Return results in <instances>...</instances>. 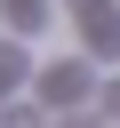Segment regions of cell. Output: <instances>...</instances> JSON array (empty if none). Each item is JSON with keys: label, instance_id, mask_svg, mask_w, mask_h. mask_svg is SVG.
<instances>
[{"label": "cell", "instance_id": "7a4b0ae2", "mask_svg": "<svg viewBox=\"0 0 120 128\" xmlns=\"http://www.w3.org/2000/svg\"><path fill=\"white\" fill-rule=\"evenodd\" d=\"M80 16H88V48H96V56H112V48H120V16H112L104 0H88Z\"/></svg>", "mask_w": 120, "mask_h": 128}, {"label": "cell", "instance_id": "277c9868", "mask_svg": "<svg viewBox=\"0 0 120 128\" xmlns=\"http://www.w3.org/2000/svg\"><path fill=\"white\" fill-rule=\"evenodd\" d=\"M104 112H120V88H104Z\"/></svg>", "mask_w": 120, "mask_h": 128}, {"label": "cell", "instance_id": "3957f363", "mask_svg": "<svg viewBox=\"0 0 120 128\" xmlns=\"http://www.w3.org/2000/svg\"><path fill=\"white\" fill-rule=\"evenodd\" d=\"M24 72H32V56H24V48H16V40H0V96H8V88H16V80H24Z\"/></svg>", "mask_w": 120, "mask_h": 128}, {"label": "cell", "instance_id": "6da1fadb", "mask_svg": "<svg viewBox=\"0 0 120 128\" xmlns=\"http://www.w3.org/2000/svg\"><path fill=\"white\" fill-rule=\"evenodd\" d=\"M40 88H48V104H80V96H88V64H80V56H72V64H48Z\"/></svg>", "mask_w": 120, "mask_h": 128}]
</instances>
